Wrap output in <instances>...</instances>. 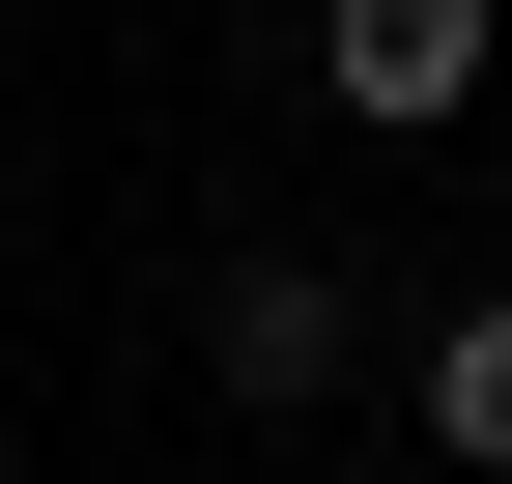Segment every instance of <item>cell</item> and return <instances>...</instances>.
I'll return each instance as SVG.
<instances>
[{"instance_id": "obj_3", "label": "cell", "mask_w": 512, "mask_h": 484, "mask_svg": "<svg viewBox=\"0 0 512 484\" xmlns=\"http://www.w3.org/2000/svg\"><path fill=\"white\" fill-rule=\"evenodd\" d=\"M399 399H427V456H512V285H456V314H427Z\"/></svg>"}, {"instance_id": "obj_1", "label": "cell", "mask_w": 512, "mask_h": 484, "mask_svg": "<svg viewBox=\"0 0 512 484\" xmlns=\"http://www.w3.org/2000/svg\"><path fill=\"white\" fill-rule=\"evenodd\" d=\"M200 371L256 399V428H313V399L370 371V257H313V228H256V257L200 285Z\"/></svg>"}, {"instance_id": "obj_2", "label": "cell", "mask_w": 512, "mask_h": 484, "mask_svg": "<svg viewBox=\"0 0 512 484\" xmlns=\"http://www.w3.org/2000/svg\"><path fill=\"white\" fill-rule=\"evenodd\" d=\"M484 57H512V0H313V86H342L370 143H456Z\"/></svg>"}]
</instances>
